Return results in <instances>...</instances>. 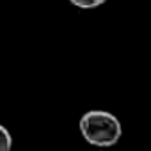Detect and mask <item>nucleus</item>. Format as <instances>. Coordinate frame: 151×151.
Masks as SVG:
<instances>
[{"label": "nucleus", "instance_id": "f257e3e1", "mask_svg": "<svg viewBox=\"0 0 151 151\" xmlns=\"http://www.w3.org/2000/svg\"><path fill=\"white\" fill-rule=\"evenodd\" d=\"M82 137L94 146L107 147L119 142L123 135V128L119 119L105 110H89L80 117L78 123Z\"/></svg>", "mask_w": 151, "mask_h": 151}, {"label": "nucleus", "instance_id": "f03ea898", "mask_svg": "<svg viewBox=\"0 0 151 151\" xmlns=\"http://www.w3.org/2000/svg\"><path fill=\"white\" fill-rule=\"evenodd\" d=\"M13 147V137L6 126L0 124V151H9Z\"/></svg>", "mask_w": 151, "mask_h": 151}, {"label": "nucleus", "instance_id": "7ed1b4c3", "mask_svg": "<svg viewBox=\"0 0 151 151\" xmlns=\"http://www.w3.org/2000/svg\"><path fill=\"white\" fill-rule=\"evenodd\" d=\"M69 2L78 9H94V7L103 6L107 0H69Z\"/></svg>", "mask_w": 151, "mask_h": 151}]
</instances>
